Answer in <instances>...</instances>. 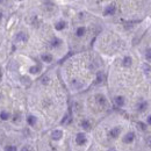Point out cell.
<instances>
[{
  "label": "cell",
  "mask_w": 151,
  "mask_h": 151,
  "mask_svg": "<svg viewBox=\"0 0 151 151\" xmlns=\"http://www.w3.org/2000/svg\"><path fill=\"white\" fill-rule=\"evenodd\" d=\"M115 10H116V8H115V5H108L107 7H106V9H105L104 14L105 15H113V14L115 13Z\"/></svg>",
  "instance_id": "cell-1"
},
{
  "label": "cell",
  "mask_w": 151,
  "mask_h": 151,
  "mask_svg": "<svg viewBox=\"0 0 151 151\" xmlns=\"http://www.w3.org/2000/svg\"><path fill=\"white\" fill-rule=\"evenodd\" d=\"M76 142H77V144L79 145H83L86 142V136H85V134H83V133H80V134L77 135V137H76Z\"/></svg>",
  "instance_id": "cell-2"
},
{
  "label": "cell",
  "mask_w": 151,
  "mask_h": 151,
  "mask_svg": "<svg viewBox=\"0 0 151 151\" xmlns=\"http://www.w3.org/2000/svg\"><path fill=\"white\" fill-rule=\"evenodd\" d=\"M15 40L17 42H26L28 40V36L26 33H17L16 36H15Z\"/></svg>",
  "instance_id": "cell-3"
},
{
  "label": "cell",
  "mask_w": 151,
  "mask_h": 151,
  "mask_svg": "<svg viewBox=\"0 0 151 151\" xmlns=\"http://www.w3.org/2000/svg\"><path fill=\"white\" fill-rule=\"evenodd\" d=\"M135 138V134L134 133H128L126 136H124L123 138V142L124 143H130V142H133V140Z\"/></svg>",
  "instance_id": "cell-4"
},
{
  "label": "cell",
  "mask_w": 151,
  "mask_h": 151,
  "mask_svg": "<svg viewBox=\"0 0 151 151\" xmlns=\"http://www.w3.org/2000/svg\"><path fill=\"white\" fill-rule=\"evenodd\" d=\"M120 133H121V129L119 127H116V128H114V129H112L111 133H109V135H111L113 138H115V137H118L119 135H120Z\"/></svg>",
  "instance_id": "cell-5"
},
{
  "label": "cell",
  "mask_w": 151,
  "mask_h": 151,
  "mask_svg": "<svg viewBox=\"0 0 151 151\" xmlns=\"http://www.w3.org/2000/svg\"><path fill=\"white\" fill-rule=\"evenodd\" d=\"M51 136H52V138H54V140L58 141V140H60V138H62V136H63V133H62L60 130H55L54 133H52V135H51Z\"/></svg>",
  "instance_id": "cell-6"
},
{
  "label": "cell",
  "mask_w": 151,
  "mask_h": 151,
  "mask_svg": "<svg viewBox=\"0 0 151 151\" xmlns=\"http://www.w3.org/2000/svg\"><path fill=\"white\" fill-rule=\"evenodd\" d=\"M115 104H116V106H119V107H122V106L124 105L123 97H116L115 98Z\"/></svg>",
  "instance_id": "cell-7"
},
{
  "label": "cell",
  "mask_w": 151,
  "mask_h": 151,
  "mask_svg": "<svg viewBox=\"0 0 151 151\" xmlns=\"http://www.w3.org/2000/svg\"><path fill=\"white\" fill-rule=\"evenodd\" d=\"M95 98H97V101L101 105V106H105V105H106V99H105L104 95H100V94H99V95H97Z\"/></svg>",
  "instance_id": "cell-8"
},
{
  "label": "cell",
  "mask_w": 151,
  "mask_h": 151,
  "mask_svg": "<svg viewBox=\"0 0 151 151\" xmlns=\"http://www.w3.org/2000/svg\"><path fill=\"white\" fill-rule=\"evenodd\" d=\"M65 22H64V21H59V22H57V23L55 24V28H56V29L57 30H62V29H64V28H65Z\"/></svg>",
  "instance_id": "cell-9"
},
{
  "label": "cell",
  "mask_w": 151,
  "mask_h": 151,
  "mask_svg": "<svg viewBox=\"0 0 151 151\" xmlns=\"http://www.w3.org/2000/svg\"><path fill=\"white\" fill-rule=\"evenodd\" d=\"M27 121H28V123L30 124V126H34V124L36 123V118L34 116V115H29L27 118Z\"/></svg>",
  "instance_id": "cell-10"
},
{
  "label": "cell",
  "mask_w": 151,
  "mask_h": 151,
  "mask_svg": "<svg viewBox=\"0 0 151 151\" xmlns=\"http://www.w3.org/2000/svg\"><path fill=\"white\" fill-rule=\"evenodd\" d=\"M131 65V58L130 57H124V59H123V66H126V67H129Z\"/></svg>",
  "instance_id": "cell-11"
},
{
  "label": "cell",
  "mask_w": 151,
  "mask_h": 151,
  "mask_svg": "<svg viewBox=\"0 0 151 151\" xmlns=\"http://www.w3.org/2000/svg\"><path fill=\"white\" fill-rule=\"evenodd\" d=\"M42 59L44 60V62H51L52 60V56L51 55H48V54H44V55H42Z\"/></svg>",
  "instance_id": "cell-12"
},
{
  "label": "cell",
  "mask_w": 151,
  "mask_h": 151,
  "mask_svg": "<svg viewBox=\"0 0 151 151\" xmlns=\"http://www.w3.org/2000/svg\"><path fill=\"white\" fill-rule=\"evenodd\" d=\"M143 71H144V73L149 74L151 72V66L149 64H143Z\"/></svg>",
  "instance_id": "cell-13"
},
{
  "label": "cell",
  "mask_w": 151,
  "mask_h": 151,
  "mask_svg": "<svg viewBox=\"0 0 151 151\" xmlns=\"http://www.w3.org/2000/svg\"><path fill=\"white\" fill-rule=\"evenodd\" d=\"M104 74L102 73H98V77H97V81H95V84H100L104 81Z\"/></svg>",
  "instance_id": "cell-14"
},
{
  "label": "cell",
  "mask_w": 151,
  "mask_h": 151,
  "mask_svg": "<svg viewBox=\"0 0 151 151\" xmlns=\"http://www.w3.org/2000/svg\"><path fill=\"white\" fill-rule=\"evenodd\" d=\"M8 118H9V114H8L7 112H1V113H0V119H1V120H7Z\"/></svg>",
  "instance_id": "cell-15"
},
{
  "label": "cell",
  "mask_w": 151,
  "mask_h": 151,
  "mask_svg": "<svg viewBox=\"0 0 151 151\" xmlns=\"http://www.w3.org/2000/svg\"><path fill=\"white\" fill-rule=\"evenodd\" d=\"M85 34V28L84 27H79L77 29V36H83Z\"/></svg>",
  "instance_id": "cell-16"
},
{
  "label": "cell",
  "mask_w": 151,
  "mask_h": 151,
  "mask_svg": "<svg viewBox=\"0 0 151 151\" xmlns=\"http://www.w3.org/2000/svg\"><path fill=\"white\" fill-rule=\"evenodd\" d=\"M81 126H83V128H84V129H86V130H88V129H90V122H88L87 120L83 121V122H81Z\"/></svg>",
  "instance_id": "cell-17"
},
{
  "label": "cell",
  "mask_w": 151,
  "mask_h": 151,
  "mask_svg": "<svg viewBox=\"0 0 151 151\" xmlns=\"http://www.w3.org/2000/svg\"><path fill=\"white\" fill-rule=\"evenodd\" d=\"M40 71V66H31L29 69V72L30 73H37Z\"/></svg>",
  "instance_id": "cell-18"
},
{
  "label": "cell",
  "mask_w": 151,
  "mask_h": 151,
  "mask_svg": "<svg viewBox=\"0 0 151 151\" xmlns=\"http://www.w3.org/2000/svg\"><path fill=\"white\" fill-rule=\"evenodd\" d=\"M59 44H60V40H57V38L51 42V45H52V47H58Z\"/></svg>",
  "instance_id": "cell-19"
},
{
  "label": "cell",
  "mask_w": 151,
  "mask_h": 151,
  "mask_svg": "<svg viewBox=\"0 0 151 151\" xmlns=\"http://www.w3.org/2000/svg\"><path fill=\"white\" fill-rule=\"evenodd\" d=\"M5 151H16V148L15 147H12V145H8L5 148Z\"/></svg>",
  "instance_id": "cell-20"
},
{
  "label": "cell",
  "mask_w": 151,
  "mask_h": 151,
  "mask_svg": "<svg viewBox=\"0 0 151 151\" xmlns=\"http://www.w3.org/2000/svg\"><path fill=\"white\" fill-rule=\"evenodd\" d=\"M145 57H147V59H151V50L149 49V50H147V54H145Z\"/></svg>",
  "instance_id": "cell-21"
},
{
  "label": "cell",
  "mask_w": 151,
  "mask_h": 151,
  "mask_svg": "<svg viewBox=\"0 0 151 151\" xmlns=\"http://www.w3.org/2000/svg\"><path fill=\"white\" fill-rule=\"evenodd\" d=\"M21 151H30V147L26 145V147H23V148L21 149Z\"/></svg>",
  "instance_id": "cell-22"
},
{
  "label": "cell",
  "mask_w": 151,
  "mask_h": 151,
  "mask_svg": "<svg viewBox=\"0 0 151 151\" xmlns=\"http://www.w3.org/2000/svg\"><path fill=\"white\" fill-rule=\"evenodd\" d=\"M145 106H147V104H143V105H141V106H140V111H143V109H144V107Z\"/></svg>",
  "instance_id": "cell-23"
},
{
  "label": "cell",
  "mask_w": 151,
  "mask_h": 151,
  "mask_svg": "<svg viewBox=\"0 0 151 151\" xmlns=\"http://www.w3.org/2000/svg\"><path fill=\"white\" fill-rule=\"evenodd\" d=\"M148 124H151V115L148 118Z\"/></svg>",
  "instance_id": "cell-24"
},
{
  "label": "cell",
  "mask_w": 151,
  "mask_h": 151,
  "mask_svg": "<svg viewBox=\"0 0 151 151\" xmlns=\"http://www.w3.org/2000/svg\"><path fill=\"white\" fill-rule=\"evenodd\" d=\"M138 124H140V127H141L142 129H145V127H144V124L143 123H138Z\"/></svg>",
  "instance_id": "cell-25"
},
{
  "label": "cell",
  "mask_w": 151,
  "mask_h": 151,
  "mask_svg": "<svg viewBox=\"0 0 151 151\" xmlns=\"http://www.w3.org/2000/svg\"><path fill=\"white\" fill-rule=\"evenodd\" d=\"M108 151H116V150H115V149H113V148H112V149H109V150H108Z\"/></svg>",
  "instance_id": "cell-26"
},
{
  "label": "cell",
  "mask_w": 151,
  "mask_h": 151,
  "mask_svg": "<svg viewBox=\"0 0 151 151\" xmlns=\"http://www.w3.org/2000/svg\"><path fill=\"white\" fill-rule=\"evenodd\" d=\"M1 17H2V13H1V12H0V19H1Z\"/></svg>",
  "instance_id": "cell-27"
}]
</instances>
